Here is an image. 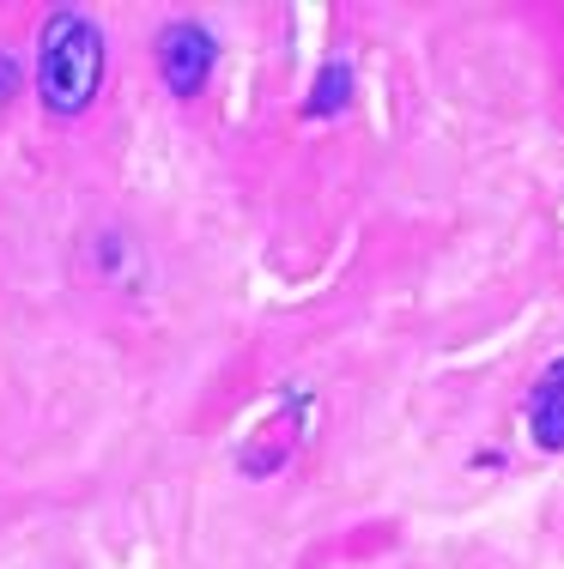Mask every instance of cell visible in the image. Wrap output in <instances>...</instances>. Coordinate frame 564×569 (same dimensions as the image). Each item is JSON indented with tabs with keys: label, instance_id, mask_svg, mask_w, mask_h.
Returning a JSON list of instances; mask_svg holds the SVG:
<instances>
[{
	"label": "cell",
	"instance_id": "7a4b0ae2",
	"mask_svg": "<svg viewBox=\"0 0 564 569\" xmlns=\"http://www.w3.org/2000/svg\"><path fill=\"white\" fill-rule=\"evenodd\" d=\"M212 67H219V37L200 19H170L158 31V73H165L170 98H200Z\"/></svg>",
	"mask_w": 564,
	"mask_h": 569
},
{
	"label": "cell",
	"instance_id": "277c9868",
	"mask_svg": "<svg viewBox=\"0 0 564 569\" xmlns=\"http://www.w3.org/2000/svg\"><path fill=\"white\" fill-rule=\"evenodd\" d=\"M346 103H353V61H328V67L316 73L310 98H304V116H310V121H328V116H340Z\"/></svg>",
	"mask_w": 564,
	"mask_h": 569
},
{
	"label": "cell",
	"instance_id": "6da1fadb",
	"mask_svg": "<svg viewBox=\"0 0 564 569\" xmlns=\"http://www.w3.org/2000/svg\"><path fill=\"white\" fill-rule=\"evenodd\" d=\"M103 91V31L91 12L56 7L37 37V98L56 121H79Z\"/></svg>",
	"mask_w": 564,
	"mask_h": 569
},
{
	"label": "cell",
	"instance_id": "3957f363",
	"mask_svg": "<svg viewBox=\"0 0 564 569\" xmlns=\"http://www.w3.org/2000/svg\"><path fill=\"white\" fill-rule=\"evenodd\" d=\"M522 425H528V442L541 455H564V351L534 376L528 406H522Z\"/></svg>",
	"mask_w": 564,
	"mask_h": 569
},
{
	"label": "cell",
	"instance_id": "5b68a950",
	"mask_svg": "<svg viewBox=\"0 0 564 569\" xmlns=\"http://www.w3.org/2000/svg\"><path fill=\"white\" fill-rule=\"evenodd\" d=\"M12 91H19V61H12V56H0V110L12 103Z\"/></svg>",
	"mask_w": 564,
	"mask_h": 569
}]
</instances>
